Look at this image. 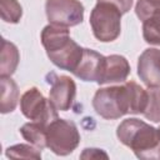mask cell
<instances>
[{"label":"cell","instance_id":"5bb4252c","mask_svg":"<svg viewBox=\"0 0 160 160\" xmlns=\"http://www.w3.org/2000/svg\"><path fill=\"white\" fill-rule=\"evenodd\" d=\"M46 132H48V124L40 121L26 122L20 128V134L22 135V138L39 149H44L48 146Z\"/></svg>","mask_w":160,"mask_h":160},{"label":"cell","instance_id":"ffe728a7","mask_svg":"<svg viewBox=\"0 0 160 160\" xmlns=\"http://www.w3.org/2000/svg\"><path fill=\"white\" fill-rule=\"evenodd\" d=\"M80 158H81V159H101V158L108 159L109 156H108V154H106L104 150H101V149H94V148L89 149V148H88V149H84V151L81 152Z\"/></svg>","mask_w":160,"mask_h":160},{"label":"cell","instance_id":"ba28073f","mask_svg":"<svg viewBox=\"0 0 160 160\" xmlns=\"http://www.w3.org/2000/svg\"><path fill=\"white\" fill-rule=\"evenodd\" d=\"M138 75L148 88L160 86V50L150 48L138 59Z\"/></svg>","mask_w":160,"mask_h":160},{"label":"cell","instance_id":"3957f363","mask_svg":"<svg viewBox=\"0 0 160 160\" xmlns=\"http://www.w3.org/2000/svg\"><path fill=\"white\" fill-rule=\"evenodd\" d=\"M41 44L48 58L58 68L74 71L82 58L84 49L71 38L68 28L50 24L41 31Z\"/></svg>","mask_w":160,"mask_h":160},{"label":"cell","instance_id":"4fadbf2b","mask_svg":"<svg viewBox=\"0 0 160 160\" xmlns=\"http://www.w3.org/2000/svg\"><path fill=\"white\" fill-rule=\"evenodd\" d=\"M20 61V54L18 48L8 41L1 40V54H0V76H11Z\"/></svg>","mask_w":160,"mask_h":160},{"label":"cell","instance_id":"d6986e66","mask_svg":"<svg viewBox=\"0 0 160 160\" xmlns=\"http://www.w3.org/2000/svg\"><path fill=\"white\" fill-rule=\"evenodd\" d=\"M158 9H160V0H138L135 12L139 20L144 21Z\"/></svg>","mask_w":160,"mask_h":160},{"label":"cell","instance_id":"ac0fdd59","mask_svg":"<svg viewBox=\"0 0 160 160\" xmlns=\"http://www.w3.org/2000/svg\"><path fill=\"white\" fill-rule=\"evenodd\" d=\"M142 115L154 122H160V95L158 88H149L148 104Z\"/></svg>","mask_w":160,"mask_h":160},{"label":"cell","instance_id":"5b68a950","mask_svg":"<svg viewBox=\"0 0 160 160\" xmlns=\"http://www.w3.org/2000/svg\"><path fill=\"white\" fill-rule=\"evenodd\" d=\"M80 142V134L76 125L65 119H55L48 124L46 144L56 155L65 156L71 154Z\"/></svg>","mask_w":160,"mask_h":160},{"label":"cell","instance_id":"6da1fadb","mask_svg":"<svg viewBox=\"0 0 160 160\" xmlns=\"http://www.w3.org/2000/svg\"><path fill=\"white\" fill-rule=\"evenodd\" d=\"M148 104V90L135 81L99 89L92 99L96 114L108 120L119 119L126 114H142Z\"/></svg>","mask_w":160,"mask_h":160},{"label":"cell","instance_id":"7a4b0ae2","mask_svg":"<svg viewBox=\"0 0 160 160\" xmlns=\"http://www.w3.org/2000/svg\"><path fill=\"white\" fill-rule=\"evenodd\" d=\"M116 136L139 159H160V129L136 118H130L120 122Z\"/></svg>","mask_w":160,"mask_h":160},{"label":"cell","instance_id":"52a82bcc","mask_svg":"<svg viewBox=\"0 0 160 160\" xmlns=\"http://www.w3.org/2000/svg\"><path fill=\"white\" fill-rule=\"evenodd\" d=\"M45 12L51 24L64 28L76 26L84 19V6L79 0H46Z\"/></svg>","mask_w":160,"mask_h":160},{"label":"cell","instance_id":"8fae6325","mask_svg":"<svg viewBox=\"0 0 160 160\" xmlns=\"http://www.w3.org/2000/svg\"><path fill=\"white\" fill-rule=\"evenodd\" d=\"M105 56L101 54L91 50V49H84L82 58L80 62L78 64L76 69L72 71V74L84 81H96L100 78V72L102 69Z\"/></svg>","mask_w":160,"mask_h":160},{"label":"cell","instance_id":"e0dca14e","mask_svg":"<svg viewBox=\"0 0 160 160\" xmlns=\"http://www.w3.org/2000/svg\"><path fill=\"white\" fill-rule=\"evenodd\" d=\"M0 10L5 22L16 24L22 16V8L18 0H0Z\"/></svg>","mask_w":160,"mask_h":160},{"label":"cell","instance_id":"7c38bea8","mask_svg":"<svg viewBox=\"0 0 160 160\" xmlns=\"http://www.w3.org/2000/svg\"><path fill=\"white\" fill-rule=\"evenodd\" d=\"M1 96H0V111L8 114L15 110L19 101V89L16 82L10 76H0Z\"/></svg>","mask_w":160,"mask_h":160},{"label":"cell","instance_id":"603a6c76","mask_svg":"<svg viewBox=\"0 0 160 160\" xmlns=\"http://www.w3.org/2000/svg\"><path fill=\"white\" fill-rule=\"evenodd\" d=\"M159 129H160V128H159Z\"/></svg>","mask_w":160,"mask_h":160},{"label":"cell","instance_id":"44dd1931","mask_svg":"<svg viewBox=\"0 0 160 160\" xmlns=\"http://www.w3.org/2000/svg\"><path fill=\"white\" fill-rule=\"evenodd\" d=\"M98 1H108V2H111L115 6H118L122 14H126L131 9V6H132V0H98Z\"/></svg>","mask_w":160,"mask_h":160},{"label":"cell","instance_id":"8992f818","mask_svg":"<svg viewBox=\"0 0 160 160\" xmlns=\"http://www.w3.org/2000/svg\"><path fill=\"white\" fill-rule=\"evenodd\" d=\"M20 109L22 115L31 121L50 124L52 120L58 119V109L52 105L50 99H45L38 88H30L22 94Z\"/></svg>","mask_w":160,"mask_h":160},{"label":"cell","instance_id":"2e32d148","mask_svg":"<svg viewBox=\"0 0 160 160\" xmlns=\"http://www.w3.org/2000/svg\"><path fill=\"white\" fill-rule=\"evenodd\" d=\"M5 155L9 159H41V149L26 144H18L9 146L5 151Z\"/></svg>","mask_w":160,"mask_h":160},{"label":"cell","instance_id":"30bf717a","mask_svg":"<svg viewBox=\"0 0 160 160\" xmlns=\"http://www.w3.org/2000/svg\"><path fill=\"white\" fill-rule=\"evenodd\" d=\"M129 74H130V65L124 56L121 55L105 56L98 84L105 85V84L124 82L128 79Z\"/></svg>","mask_w":160,"mask_h":160},{"label":"cell","instance_id":"7402d4cb","mask_svg":"<svg viewBox=\"0 0 160 160\" xmlns=\"http://www.w3.org/2000/svg\"><path fill=\"white\" fill-rule=\"evenodd\" d=\"M159 95H160V90H159Z\"/></svg>","mask_w":160,"mask_h":160},{"label":"cell","instance_id":"9a60e30c","mask_svg":"<svg viewBox=\"0 0 160 160\" xmlns=\"http://www.w3.org/2000/svg\"><path fill=\"white\" fill-rule=\"evenodd\" d=\"M142 36L148 44L160 46V9L142 21Z\"/></svg>","mask_w":160,"mask_h":160},{"label":"cell","instance_id":"9c48e42d","mask_svg":"<svg viewBox=\"0 0 160 160\" xmlns=\"http://www.w3.org/2000/svg\"><path fill=\"white\" fill-rule=\"evenodd\" d=\"M75 95H76V85L71 78L66 75H60L52 80L49 92V99L58 110L60 111L69 110L74 102Z\"/></svg>","mask_w":160,"mask_h":160},{"label":"cell","instance_id":"277c9868","mask_svg":"<svg viewBox=\"0 0 160 160\" xmlns=\"http://www.w3.org/2000/svg\"><path fill=\"white\" fill-rule=\"evenodd\" d=\"M121 15L122 12L114 4L98 1L90 14V25L94 36L102 42L116 40L121 31Z\"/></svg>","mask_w":160,"mask_h":160}]
</instances>
